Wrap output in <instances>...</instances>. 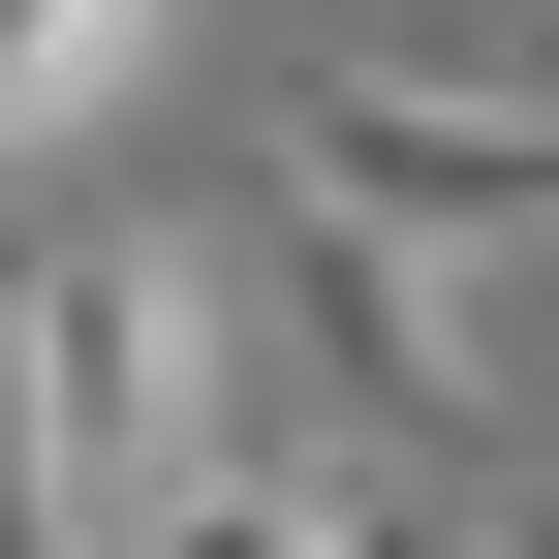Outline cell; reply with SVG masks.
Listing matches in <instances>:
<instances>
[{"label":"cell","mask_w":559,"mask_h":559,"mask_svg":"<svg viewBox=\"0 0 559 559\" xmlns=\"http://www.w3.org/2000/svg\"><path fill=\"white\" fill-rule=\"evenodd\" d=\"M249 187L498 280V249L559 218V32H498V62H280V94H249Z\"/></svg>","instance_id":"2"},{"label":"cell","mask_w":559,"mask_h":559,"mask_svg":"<svg viewBox=\"0 0 559 559\" xmlns=\"http://www.w3.org/2000/svg\"><path fill=\"white\" fill-rule=\"evenodd\" d=\"M280 280H311V373H342V436H436V466H498V342H466V249L280 218Z\"/></svg>","instance_id":"3"},{"label":"cell","mask_w":559,"mask_h":559,"mask_svg":"<svg viewBox=\"0 0 559 559\" xmlns=\"http://www.w3.org/2000/svg\"><path fill=\"white\" fill-rule=\"evenodd\" d=\"M0 559H94L62 528V436H32V342H0Z\"/></svg>","instance_id":"7"},{"label":"cell","mask_w":559,"mask_h":559,"mask_svg":"<svg viewBox=\"0 0 559 559\" xmlns=\"http://www.w3.org/2000/svg\"><path fill=\"white\" fill-rule=\"evenodd\" d=\"M498 528H528V559H559V466H528V498H498Z\"/></svg>","instance_id":"8"},{"label":"cell","mask_w":559,"mask_h":559,"mask_svg":"<svg viewBox=\"0 0 559 559\" xmlns=\"http://www.w3.org/2000/svg\"><path fill=\"white\" fill-rule=\"evenodd\" d=\"M0 342H32V436H62V528H94V559H156L280 436V404H249V280L187 218H62L32 280H0Z\"/></svg>","instance_id":"1"},{"label":"cell","mask_w":559,"mask_h":559,"mask_svg":"<svg viewBox=\"0 0 559 559\" xmlns=\"http://www.w3.org/2000/svg\"><path fill=\"white\" fill-rule=\"evenodd\" d=\"M156 559H342V436H249V466H218Z\"/></svg>","instance_id":"6"},{"label":"cell","mask_w":559,"mask_h":559,"mask_svg":"<svg viewBox=\"0 0 559 559\" xmlns=\"http://www.w3.org/2000/svg\"><path fill=\"white\" fill-rule=\"evenodd\" d=\"M342 559H528V528H498V466H436V436H342Z\"/></svg>","instance_id":"5"},{"label":"cell","mask_w":559,"mask_h":559,"mask_svg":"<svg viewBox=\"0 0 559 559\" xmlns=\"http://www.w3.org/2000/svg\"><path fill=\"white\" fill-rule=\"evenodd\" d=\"M156 32H187V0H0V187H32V156H94V124L156 94Z\"/></svg>","instance_id":"4"}]
</instances>
